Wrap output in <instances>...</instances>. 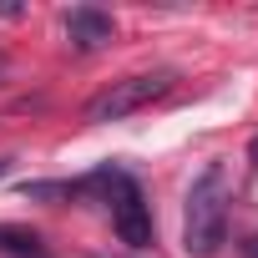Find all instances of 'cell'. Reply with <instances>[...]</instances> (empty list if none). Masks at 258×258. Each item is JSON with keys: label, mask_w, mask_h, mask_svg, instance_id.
<instances>
[{"label": "cell", "mask_w": 258, "mask_h": 258, "mask_svg": "<svg viewBox=\"0 0 258 258\" xmlns=\"http://www.w3.org/2000/svg\"><path fill=\"white\" fill-rule=\"evenodd\" d=\"M66 36H71L76 51H101V46L116 36V21H111L106 11H96V6H76V11L66 16Z\"/></svg>", "instance_id": "277c9868"}, {"label": "cell", "mask_w": 258, "mask_h": 258, "mask_svg": "<svg viewBox=\"0 0 258 258\" xmlns=\"http://www.w3.org/2000/svg\"><path fill=\"white\" fill-rule=\"evenodd\" d=\"M248 152H253V162H258V142H253V147H248Z\"/></svg>", "instance_id": "9c48e42d"}, {"label": "cell", "mask_w": 258, "mask_h": 258, "mask_svg": "<svg viewBox=\"0 0 258 258\" xmlns=\"http://www.w3.org/2000/svg\"><path fill=\"white\" fill-rule=\"evenodd\" d=\"M6 167H11V157H0V177H6Z\"/></svg>", "instance_id": "ba28073f"}, {"label": "cell", "mask_w": 258, "mask_h": 258, "mask_svg": "<svg viewBox=\"0 0 258 258\" xmlns=\"http://www.w3.org/2000/svg\"><path fill=\"white\" fill-rule=\"evenodd\" d=\"M0 16H11V21H16V16H21V6H11V0H0Z\"/></svg>", "instance_id": "52a82bcc"}, {"label": "cell", "mask_w": 258, "mask_h": 258, "mask_svg": "<svg viewBox=\"0 0 258 258\" xmlns=\"http://www.w3.org/2000/svg\"><path fill=\"white\" fill-rule=\"evenodd\" d=\"M228 238V177L223 167H203L198 182L187 187L182 208V248L192 258H213Z\"/></svg>", "instance_id": "6da1fadb"}, {"label": "cell", "mask_w": 258, "mask_h": 258, "mask_svg": "<svg viewBox=\"0 0 258 258\" xmlns=\"http://www.w3.org/2000/svg\"><path fill=\"white\" fill-rule=\"evenodd\" d=\"M243 258H258V233H253V238L243 243Z\"/></svg>", "instance_id": "8992f818"}, {"label": "cell", "mask_w": 258, "mask_h": 258, "mask_svg": "<svg viewBox=\"0 0 258 258\" xmlns=\"http://www.w3.org/2000/svg\"><path fill=\"white\" fill-rule=\"evenodd\" d=\"M172 86H177V76H172V71L121 76V81H111L106 91H96V96L86 101V121H121V116H132V111H142V106L162 101Z\"/></svg>", "instance_id": "7a4b0ae2"}, {"label": "cell", "mask_w": 258, "mask_h": 258, "mask_svg": "<svg viewBox=\"0 0 258 258\" xmlns=\"http://www.w3.org/2000/svg\"><path fill=\"white\" fill-rule=\"evenodd\" d=\"M0 248L16 253V258H51L46 243H41L36 233H21V228H0Z\"/></svg>", "instance_id": "5b68a950"}, {"label": "cell", "mask_w": 258, "mask_h": 258, "mask_svg": "<svg viewBox=\"0 0 258 258\" xmlns=\"http://www.w3.org/2000/svg\"><path fill=\"white\" fill-rule=\"evenodd\" d=\"M106 203H111V228H116V238L126 248H147L152 243V208H147L142 187L116 167H106Z\"/></svg>", "instance_id": "3957f363"}]
</instances>
